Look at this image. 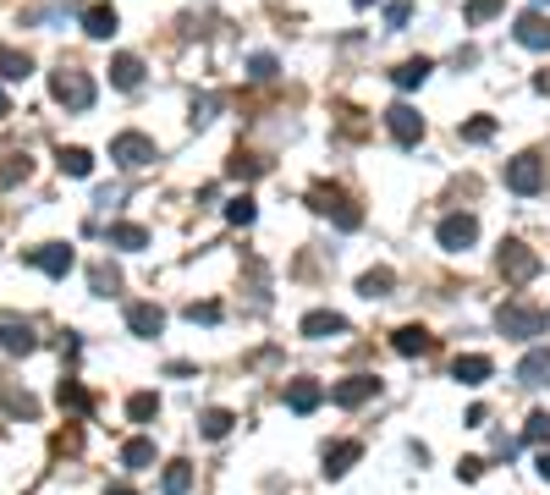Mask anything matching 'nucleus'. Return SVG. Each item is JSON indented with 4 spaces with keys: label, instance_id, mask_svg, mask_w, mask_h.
Wrapping results in <instances>:
<instances>
[{
    "label": "nucleus",
    "instance_id": "26",
    "mask_svg": "<svg viewBox=\"0 0 550 495\" xmlns=\"http://www.w3.org/2000/svg\"><path fill=\"white\" fill-rule=\"evenodd\" d=\"M28 72H34V61H28V50H0V83H22Z\"/></svg>",
    "mask_w": 550,
    "mask_h": 495
},
{
    "label": "nucleus",
    "instance_id": "8",
    "mask_svg": "<svg viewBox=\"0 0 550 495\" xmlns=\"http://www.w3.org/2000/svg\"><path fill=\"white\" fill-rule=\"evenodd\" d=\"M28 264H34V270H45V276H67L72 264H78V253L67 248V243H39V248H28Z\"/></svg>",
    "mask_w": 550,
    "mask_h": 495
},
{
    "label": "nucleus",
    "instance_id": "22",
    "mask_svg": "<svg viewBox=\"0 0 550 495\" xmlns=\"http://www.w3.org/2000/svg\"><path fill=\"white\" fill-rule=\"evenodd\" d=\"M435 72V61H424V55H413V61H402L397 72H391V83L397 88H424V78Z\"/></svg>",
    "mask_w": 550,
    "mask_h": 495
},
{
    "label": "nucleus",
    "instance_id": "16",
    "mask_svg": "<svg viewBox=\"0 0 550 495\" xmlns=\"http://www.w3.org/2000/svg\"><path fill=\"white\" fill-rule=\"evenodd\" d=\"M116 28H121V17H116L111 0H100V6H83V33H88V39H111Z\"/></svg>",
    "mask_w": 550,
    "mask_h": 495
},
{
    "label": "nucleus",
    "instance_id": "5",
    "mask_svg": "<svg viewBox=\"0 0 550 495\" xmlns=\"http://www.w3.org/2000/svg\"><path fill=\"white\" fill-rule=\"evenodd\" d=\"M111 160L121 165V171L154 165V138H144V132H116V138H111Z\"/></svg>",
    "mask_w": 550,
    "mask_h": 495
},
{
    "label": "nucleus",
    "instance_id": "37",
    "mask_svg": "<svg viewBox=\"0 0 550 495\" xmlns=\"http://www.w3.org/2000/svg\"><path fill=\"white\" fill-rule=\"evenodd\" d=\"M28 171H34V160H28V154H12L6 165H0V187H12V182H22Z\"/></svg>",
    "mask_w": 550,
    "mask_h": 495
},
{
    "label": "nucleus",
    "instance_id": "29",
    "mask_svg": "<svg viewBox=\"0 0 550 495\" xmlns=\"http://www.w3.org/2000/svg\"><path fill=\"white\" fill-rule=\"evenodd\" d=\"M121 468H154V441L133 435V441L121 446Z\"/></svg>",
    "mask_w": 550,
    "mask_h": 495
},
{
    "label": "nucleus",
    "instance_id": "36",
    "mask_svg": "<svg viewBox=\"0 0 550 495\" xmlns=\"http://www.w3.org/2000/svg\"><path fill=\"white\" fill-rule=\"evenodd\" d=\"M523 441H529V446H550V413H545V408H539V413H529Z\"/></svg>",
    "mask_w": 550,
    "mask_h": 495
},
{
    "label": "nucleus",
    "instance_id": "2",
    "mask_svg": "<svg viewBox=\"0 0 550 495\" xmlns=\"http://www.w3.org/2000/svg\"><path fill=\"white\" fill-rule=\"evenodd\" d=\"M308 210H314V215H325V220H336L341 231H358V226H364V210L352 204V198H347L341 187H331V182L308 187Z\"/></svg>",
    "mask_w": 550,
    "mask_h": 495
},
{
    "label": "nucleus",
    "instance_id": "38",
    "mask_svg": "<svg viewBox=\"0 0 550 495\" xmlns=\"http://www.w3.org/2000/svg\"><path fill=\"white\" fill-rule=\"evenodd\" d=\"M501 6L506 0H468V22H490V17H501Z\"/></svg>",
    "mask_w": 550,
    "mask_h": 495
},
{
    "label": "nucleus",
    "instance_id": "17",
    "mask_svg": "<svg viewBox=\"0 0 550 495\" xmlns=\"http://www.w3.org/2000/svg\"><path fill=\"white\" fill-rule=\"evenodd\" d=\"M319 402H325V385L319 380H286V408L292 413H314Z\"/></svg>",
    "mask_w": 550,
    "mask_h": 495
},
{
    "label": "nucleus",
    "instance_id": "25",
    "mask_svg": "<svg viewBox=\"0 0 550 495\" xmlns=\"http://www.w3.org/2000/svg\"><path fill=\"white\" fill-rule=\"evenodd\" d=\"M391 286H397V270H385V264H380V270H364V276H358V292L369 297V303H374V297H391Z\"/></svg>",
    "mask_w": 550,
    "mask_h": 495
},
{
    "label": "nucleus",
    "instance_id": "11",
    "mask_svg": "<svg viewBox=\"0 0 550 495\" xmlns=\"http://www.w3.org/2000/svg\"><path fill=\"white\" fill-rule=\"evenodd\" d=\"M512 33H517V45L523 50H550V17L545 12H523L512 22Z\"/></svg>",
    "mask_w": 550,
    "mask_h": 495
},
{
    "label": "nucleus",
    "instance_id": "41",
    "mask_svg": "<svg viewBox=\"0 0 550 495\" xmlns=\"http://www.w3.org/2000/svg\"><path fill=\"white\" fill-rule=\"evenodd\" d=\"M385 22H391V28H407V22H413V6H407V0H391V6H385Z\"/></svg>",
    "mask_w": 550,
    "mask_h": 495
},
{
    "label": "nucleus",
    "instance_id": "40",
    "mask_svg": "<svg viewBox=\"0 0 550 495\" xmlns=\"http://www.w3.org/2000/svg\"><path fill=\"white\" fill-rule=\"evenodd\" d=\"M187 319H193V325H215V319H220V303H187Z\"/></svg>",
    "mask_w": 550,
    "mask_h": 495
},
{
    "label": "nucleus",
    "instance_id": "32",
    "mask_svg": "<svg viewBox=\"0 0 550 495\" xmlns=\"http://www.w3.org/2000/svg\"><path fill=\"white\" fill-rule=\"evenodd\" d=\"M0 408H6L12 418H39V402H34V396H28V391H0Z\"/></svg>",
    "mask_w": 550,
    "mask_h": 495
},
{
    "label": "nucleus",
    "instance_id": "49",
    "mask_svg": "<svg viewBox=\"0 0 550 495\" xmlns=\"http://www.w3.org/2000/svg\"><path fill=\"white\" fill-rule=\"evenodd\" d=\"M12 111V99H6V88H0V116H6Z\"/></svg>",
    "mask_w": 550,
    "mask_h": 495
},
{
    "label": "nucleus",
    "instance_id": "14",
    "mask_svg": "<svg viewBox=\"0 0 550 495\" xmlns=\"http://www.w3.org/2000/svg\"><path fill=\"white\" fill-rule=\"evenodd\" d=\"M127 330H133V336H160V330H166V309H160V303H133V309H127Z\"/></svg>",
    "mask_w": 550,
    "mask_h": 495
},
{
    "label": "nucleus",
    "instance_id": "30",
    "mask_svg": "<svg viewBox=\"0 0 550 495\" xmlns=\"http://www.w3.org/2000/svg\"><path fill=\"white\" fill-rule=\"evenodd\" d=\"M55 165H61L67 177H88V171H94V154L72 144V149H55Z\"/></svg>",
    "mask_w": 550,
    "mask_h": 495
},
{
    "label": "nucleus",
    "instance_id": "4",
    "mask_svg": "<svg viewBox=\"0 0 550 495\" xmlns=\"http://www.w3.org/2000/svg\"><path fill=\"white\" fill-rule=\"evenodd\" d=\"M496 264H501V276H506L512 286H529V281H534V276L545 270V264H539V253H534L529 243H517V237H506V243H501Z\"/></svg>",
    "mask_w": 550,
    "mask_h": 495
},
{
    "label": "nucleus",
    "instance_id": "47",
    "mask_svg": "<svg viewBox=\"0 0 550 495\" xmlns=\"http://www.w3.org/2000/svg\"><path fill=\"white\" fill-rule=\"evenodd\" d=\"M534 88H539V94H550V72H539V78H534Z\"/></svg>",
    "mask_w": 550,
    "mask_h": 495
},
{
    "label": "nucleus",
    "instance_id": "6",
    "mask_svg": "<svg viewBox=\"0 0 550 495\" xmlns=\"http://www.w3.org/2000/svg\"><path fill=\"white\" fill-rule=\"evenodd\" d=\"M435 237H440V248H446V253H463V248H473V243H479V220H473L468 210H457V215H446V220L435 226Z\"/></svg>",
    "mask_w": 550,
    "mask_h": 495
},
{
    "label": "nucleus",
    "instance_id": "23",
    "mask_svg": "<svg viewBox=\"0 0 550 495\" xmlns=\"http://www.w3.org/2000/svg\"><path fill=\"white\" fill-rule=\"evenodd\" d=\"M111 83L116 88H138L144 83V61L138 55H111Z\"/></svg>",
    "mask_w": 550,
    "mask_h": 495
},
{
    "label": "nucleus",
    "instance_id": "21",
    "mask_svg": "<svg viewBox=\"0 0 550 495\" xmlns=\"http://www.w3.org/2000/svg\"><path fill=\"white\" fill-rule=\"evenodd\" d=\"M270 171V160H259V154H232V160H226V177H232V182H253V177H265Z\"/></svg>",
    "mask_w": 550,
    "mask_h": 495
},
{
    "label": "nucleus",
    "instance_id": "50",
    "mask_svg": "<svg viewBox=\"0 0 550 495\" xmlns=\"http://www.w3.org/2000/svg\"><path fill=\"white\" fill-rule=\"evenodd\" d=\"M352 6H374V0H352Z\"/></svg>",
    "mask_w": 550,
    "mask_h": 495
},
{
    "label": "nucleus",
    "instance_id": "28",
    "mask_svg": "<svg viewBox=\"0 0 550 495\" xmlns=\"http://www.w3.org/2000/svg\"><path fill=\"white\" fill-rule=\"evenodd\" d=\"M55 402H61V408H72V413H94V396H88L78 380H61V385H55Z\"/></svg>",
    "mask_w": 550,
    "mask_h": 495
},
{
    "label": "nucleus",
    "instance_id": "48",
    "mask_svg": "<svg viewBox=\"0 0 550 495\" xmlns=\"http://www.w3.org/2000/svg\"><path fill=\"white\" fill-rule=\"evenodd\" d=\"M105 495H138V490H127V484H111V490H105Z\"/></svg>",
    "mask_w": 550,
    "mask_h": 495
},
{
    "label": "nucleus",
    "instance_id": "1",
    "mask_svg": "<svg viewBox=\"0 0 550 495\" xmlns=\"http://www.w3.org/2000/svg\"><path fill=\"white\" fill-rule=\"evenodd\" d=\"M496 330H501V336H512V342H534V336H545V330H550V314H545L539 303H501V309H496Z\"/></svg>",
    "mask_w": 550,
    "mask_h": 495
},
{
    "label": "nucleus",
    "instance_id": "35",
    "mask_svg": "<svg viewBox=\"0 0 550 495\" xmlns=\"http://www.w3.org/2000/svg\"><path fill=\"white\" fill-rule=\"evenodd\" d=\"M496 138V116H473L463 121V144H490Z\"/></svg>",
    "mask_w": 550,
    "mask_h": 495
},
{
    "label": "nucleus",
    "instance_id": "34",
    "mask_svg": "<svg viewBox=\"0 0 550 495\" xmlns=\"http://www.w3.org/2000/svg\"><path fill=\"white\" fill-rule=\"evenodd\" d=\"M226 220H232V226H253V220H259V204H253L248 193H237L232 204H226Z\"/></svg>",
    "mask_w": 550,
    "mask_h": 495
},
{
    "label": "nucleus",
    "instance_id": "27",
    "mask_svg": "<svg viewBox=\"0 0 550 495\" xmlns=\"http://www.w3.org/2000/svg\"><path fill=\"white\" fill-rule=\"evenodd\" d=\"M160 490H166V495H187V490H193V462H166Z\"/></svg>",
    "mask_w": 550,
    "mask_h": 495
},
{
    "label": "nucleus",
    "instance_id": "45",
    "mask_svg": "<svg viewBox=\"0 0 550 495\" xmlns=\"http://www.w3.org/2000/svg\"><path fill=\"white\" fill-rule=\"evenodd\" d=\"M490 424V408H468V429H484Z\"/></svg>",
    "mask_w": 550,
    "mask_h": 495
},
{
    "label": "nucleus",
    "instance_id": "13",
    "mask_svg": "<svg viewBox=\"0 0 550 495\" xmlns=\"http://www.w3.org/2000/svg\"><path fill=\"white\" fill-rule=\"evenodd\" d=\"M391 352H402V358H424V352H435V336L424 325H402V330H391Z\"/></svg>",
    "mask_w": 550,
    "mask_h": 495
},
{
    "label": "nucleus",
    "instance_id": "31",
    "mask_svg": "<svg viewBox=\"0 0 550 495\" xmlns=\"http://www.w3.org/2000/svg\"><path fill=\"white\" fill-rule=\"evenodd\" d=\"M232 424H237V418L226 413V408H209V413L199 418V435H204V441H226V435H232Z\"/></svg>",
    "mask_w": 550,
    "mask_h": 495
},
{
    "label": "nucleus",
    "instance_id": "33",
    "mask_svg": "<svg viewBox=\"0 0 550 495\" xmlns=\"http://www.w3.org/2000/svg\"><path fill=\"white\" fill-rule=\"evenodd\" d=\"M160 413V396L154 391H133V396H127V418H133V424H149Z\"/></svg>",
    "mask_w": 550,
    "mask_h": 495
},
{
    "label": "nucleus",
    "instance_id": "24",
    "mask_svg": "<svg viewBox=\"0 0 550 495\" xmlns=\"http://www.w3.org/2000/svg\"><path fill=\"white\" fill-rule=\"evenodd\" d=\"M111 248L138 253V248H149V231H144V226H133V220H116V226H111Z\"/></svg>",
    "mask_w": 550,
    "mask_h": 495
},
{
    "label": "nucleus",
    "instance_id": "39",
    "mask_svg": "<svg viewBox=\"0 0 550 495\" xmlns=\"http://www.w3.org/2000/svg\"><path fill=\"white\" fill-rule=\"evenodd\" d=\"M215 111H220V99H215V94H204V99H193V127H204V121H215Z\"/></svg>",
    "mask_w": 550,
    "mask_h": 495
},
{
    "label": "nucleus",
    "instance_id": "42",
    "mask_svg": "<svg viewBox=\"0 0 550 495\" xmlns=\"http://www.w3.org/2000/svg\"><path fill=\"white\" fill-rule=\"evenodd\" d=\"M457 479H463V484L484 479V457H463V462H457Z\"/></svg>",
    "mask_w": 550,
    "mask_h": 495
},
{
    "label": "nucleus",
    "instance_id": "19",
    "mask_svg": "<svg viewBox=\"0 0 550 495\" xmlns=\"http://www.w3.org/2000/svg\"><path fill=\"white\" fill-rule=\"evenodd\" d=\"M358 457H364V446H358V441H341V446H331V451H325V479H341V474H352V468H358Z\"/></svg>",
    "mask_w": 550,
    "mask_h": 495
},
{
    "label": "nucleus",
    "instance_id": "10",
    "mask_svg": "<svg viewBox=\"0 0 550 495\" xmlns=\"http://www.w3.org/2000/svg\"><path fill=\"white\" fill-rule=\"evenodd\" d=\"M374 391H380V380H374V375H347V380H336V385H331V402H336V408H364Z\"/></svg>",
    "mask_w": 550,
    "mask_h": 495
},
{
    "label": "nucleus",
    "instance_id": "43",
    "mask_svg": "<svg viewBox=\"0 0 550 495\" xmlns=\"http://www.w3.org/2000/svg\"><path fill=\"white\" fill-rule=\"evenodd\" d=\"M248 72H253L259 83H270V78H275V55H253V61H248Z\"/></svg>",
    "mask_w": 550,
    "mask_h": 495
},
{
    "label": "nucleus",
    "instance_id": "9",
    "mask_svg": "<svg viewBox=\"0 0 550 495\" xmlns=\"http://www.w3.org/2000/svg\"><path fill=\"white\" fill-rule=\"evenodd\" d=\"M385 132H391L402 149H413L418 138H424V116H418L413 105H391V111H385Z\"/></svg>",
    "mask_w": 550,
    "mask_h": 495
},
{
    "label": "nucleus",
    "instance_id": "3",
    "mask_svg": "<svg viewBox=\"0 0 550 495\" xmlns=\"http://www.w3.org/2000/svg\"><path fill=\"white\" fill-rule=\"evenodd\" d=\"M50 94H55V105H67V111H88L94 105V78L83 72V66H55Z\"/></svg>",
    "mask_w": 550,
    "mask_h": 495
},
{
    "label": "nucleus",
    "instance_id": "46",
    "mask_svg": "<svg viewBox=\"0 0 550 495\" xmlns=\"http://www.w3.org/2000/svg\"><path fill=\"white\" fill-rule=\"evenodd\" d=\"M534 474H539V479L550 484V446H539V462H534Z\"/></svg>",
    "mask_w": 550,
    "mask_h": 495
},
{
    "label": "nucleus",
    "instance_id": "12",
    "mask_svg": "<svg viewBox=\"0 0 550 495\" xmlns=\"http://www.w3.org/2000/svg\"><path fill=\"white\" fill-rule=\"evenodd\" d=\"M303 336L308 342H331V336H347V319L336 314V309H314V314H303Z\"/></svg>",
    "mask_w": 550,
    "mask_h": 495
},
{
    "label": "nucleus",
    "instance_id": "7",
    "mask_svg": "<svg viewBox=\"0 0 550 495\" xmlns=\"http://www.w3.org/2000/svg\"><path fill=\"white\" fill-rule=\"evenodd\" d=\"M506 187L523 193V198H534V193L545 187V160H539V154H517V160H506Z\"/></svg>",
    "mask_w": 550,
    "mask_h": 495
},
{
    "label": "nucleus",
    "instance_id": "15",
    "mask_svg": "<svg viewBox=\"0 0 550 495\" xmlns=\"http://www.w3.org/2000/svg\"><path fill=\"white\" fill-rule=\"evenodd\" d=\"M39 347V336L28 330L22 319H0V352H12V358H28Z\"/></svg>",
    "mask_w": 550,
    "mask_h": 495
},
{
    "label": "nucleus",
    "instance_id": "44",
    "mask_svg": "<svg viewBox=\"0 0 550 495\" xmlns=\"http://www.w3.org/2000/svg\"><path fill=\"white\" fill-rule=\"evenodd\" d=\"M121 281H116V270H94V292H100V297H111Z\"/></svg>",
    "mask_w": 550,
    "mask_h": 495
},
{
    "label": "nucleus",
    "instance_id": "20",
    "mask_svg": "<svg viewBox=\"0 0 550 495\" xmlns=\"http://www.w3.org/2000/svg\"><path fill=\"white\" fill-rule=\"evenodd\" d=\"M517 380H523V385H545L550 380V347H534L523 363H517Z\"/></svg>",
    "mask_w": 550,
    "mask_h": 495
},
{
    "label": "nucleus",
    "instance_id": "18",
    "mask_svg": "<svg viewBox=\"0 0 550 495\" xmlns=\"http://www.w3.org/2000/svg\"><path fill=\"white\" fill-rule=\"evenodd\" d=\"M451 375H457L463 385H484V380H490V375H496V363H490V358H484V352H463L457 363H451Z\"/></svg>",
    "mask_w": 550,
    "mask_h": 495
}]
</instances>
